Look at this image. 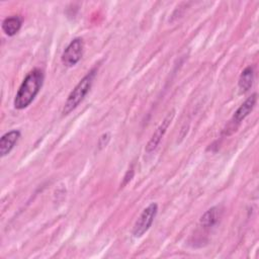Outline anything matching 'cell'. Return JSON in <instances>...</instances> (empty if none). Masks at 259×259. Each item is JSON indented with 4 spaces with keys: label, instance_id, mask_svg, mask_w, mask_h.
<instances>
[{
    "label": "cell",
    "instance_id": "1",
    "mask_svg": "<svg viewBox=\"0 0 259 259\" xmlns=\"http://www.w3.org/2000/svg\"><path fill=\"white\" fill-rule=\"evenodd\" d=\"M44 78V72L38 68H34L25 76L13 101L16 109H23L33 101L42 86Z\"/></svg>",
    "mask_w": 259,
    "mask_h": 259
},
{
    "label": "cell",
    "instance_id": "3",
    "mask_svg": "<svg viewBox=\"0 0 259 259\" xmlns=\"http://www.w3.org/2000/svg\"><path fill=\"white\" fill-rule=\"evenodd\" d=\"M158 212V204L155 202L150 203L140 214L136 221L133 229V235L136 238L142 237L152 226Z\"/></svg>",
    "mask_w": 259,
    "mask_h": 259
},
{
    "label": "cell",
    "instance_id": "10",
    "mask_svg": "<svg viewBox=\"0 0 259 259\" xmlns=\"http://www.w3.org/2000/svg\"><path fill=\"white\" fill-rule=\"evenodd\" d=\"M220 219V209L217 206H213L207 209L200 218V224L204 228H210L214 226Z\"/></svg>",
    "mask_w": 259,
    "mask_h": 259
},
{
    "label": "cell",
    "instance_id": "2",
    "mask_svg": "<svg viewBox=\"0 0 259 259\" xmlns=\"http://www.w3.org/2000/svg\"><path fill=\"white\" fill-rule=\"evenodd\" d=\"M96 75V69H92L90 70L80 81L79 83L75 86V88L71 91V93L69 94L64 107H63V111L62 113L64 115L69 114L71 111H73L84 99V97L87 95V93L89 92L94 77Z\"/></svg>",
    "mask_w": 259,
    "mask_h": 259
},
{
    "label": "cell",
    "instance_id": "9",
    "mask_svg": "<svg viewBox=\"0 0 259 259\" xmlns=\"http://www.w3.org/2000/svg\"><path fill=\"white\" fill-rule=\"evenodd\" d=\"M253 79H254V71H253V68L249 66L245 68L240 75L239 82H238L240 91L243 93L248 91L253 84Z\"/></svg>",
    "mask_w": 259,
    "mask_h": 259
},
{
    "label": "cell",
    "instance_id": "8",
    "mask_svg": "<svg viewBox=\"0 0 259 259\" xmlns=\"http://www.w3.org/2000/svg\"><path fill=\"white\" fill-rule=\"evenodd\" d=\"M22 24V18L19 15H14L10 17H6L2 21V29L5 34L8 36H13L16 34Z\"/></svg>",
    "mask_w": 259,
    "mask_h": 259
},
{
    "label": "cell",
    "instance_id": "4",
    "mask_svg": "<svg viewBox=\"0 0 259 259\" xmlns=\"http://www.w3.org/2000/svg\"><path fill=\"white\" fill-rule=\"evenodd\" d=\"M84 51V42L82 38L76 37L67 46L64 50L61 61L66 67H73L75 66L82 58Z\"/></svg>",
    "mask_w": 259,
    "mask_h": 259
},
{
    "label": "cell",
    "instance_id": "5",
    "mask_svg": "<svg viewBox=\"0 0 259 259\" xmlns=\"http://www.w3.org/2000/svg\"><path fill=\"white\" fill-rule=\"evenodd\" d=\"M174 113L175 111L174 110H171L166 116L165 118L163 119V121L161 122V124L158 126V128L156 130V132L153 134L152 138L150 139V141L148 142L147 146H146V152L147 153H150V152H153L157 147L158 145L160 144L163 136L165 135L167 128L169 127L173 117H174Z\"/></svg>",
    "mask_w": 259,
    "mask_h": 259
},
{
    "label": "cell",
    "instance_id": "6",
    "mask_svg": "<svg viewBox=\"0 0 259 259\" xmlns=\"http://www.w3.org/2000/svg\"><path fill=\"white\" fill-rule=\"evenodd\" d=\"M256 101H257V94L256 93H253L250 97H248L241 105L240 107L236 110V112L234 113L233 117H232V120H231V123L232 124H239L242 120H244L250 113L251 111L253 110L255 104H256Z\"/></svg>",
    "mask_w": 259,
    "mask_h": 259
},
{
    "label": "cell",
    "instance_id": "11",
    "mask_svg": "<svg viewBox=\"0 0 259 259\" xmlns=\"http://www.w3.org/2000/svg\"><path fill=\"white\" fill-rule=\"evenodd\" d=\"M134 177V169H133V167H131V169H128L127 171H126V173H125V175L123 176V181H122V186H124L125 184H127L131 180H132V178Z\"/></svg>",
    "mask_w": 259,
    "mask_h": 259
},
{
    "label": "cell",
    "instance_id": "7",
    "mask_svg": "<svg viewBox=\"0 0 259 259\" xmlns=\"http://www.w3.org/2000/svg\"><path fill=\"white\" fill-rule=\"evenodd\" d=\"M20 138V132L17 130H12L6 134H4L0 139V155L1 157H5L8 155L11 150L14 148L15 144Z\"/></svg>",
    "mask_w": 259,
    "mask_h": 259
}]
</instances>
